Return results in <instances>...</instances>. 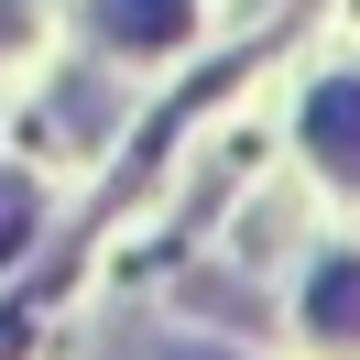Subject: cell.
<instances>
[{
    "label": "cell",
    "mask_w": 360,
    "mask_h": 360,
    "mask_svg": "<svg viewBox=\"0 0 360 360\" xmlns=\"http://www.w3.org/2000/svg\"><path fill=\"white\" fill-rule=\"evenodd\" d=\"M306 131H316V153H328L338 175L360 186V77H338V88H316V110H306Z\"/></svg>",
    "instance_id": "1"
},
{
    "label": "cell",
    "mask_w": 360,
    "mask_h": 360,
    "mask_svg": "<svg viewBox=\"0 0 360 360\" xmlns=\"http://www.w3.org/2000/svg\"><path fill=\"white\" fill-rule=\"evenodd\" d=\"M175 360H219V349H175Z\"/></svg>",
    "instance_id": "5"
},
{
    "label": "cell",
    "mask_w": 360,
    "mask_h": 360,
    "mask_svg": "<svg viewBox=\"0 0 360 360\" xmlns=\"http://www.w3.org/2000/svg\"><path fill=\"white\" fill-rule=\"evenodd\" d=\"M98 33H110V44H175L186 0H98Z\"/></svg>",
    "instance_id": "2"
},
{
    "label": "cell",
    "mask_w": 360,
    "mask_h": 360,
    "mask_svg": "<svg viewBox=\"0 0 360 360\" xmlns=\"http://www.w3.org/2000/svg\"><path fill=\"white\" fill-rule=\"evenodd\" d=\"M33 207H44V197H33V186H0V262L22 251V229H33Z\"/></svg>",
    "instance_id": "4"
},
{
    "label": "cell",
    "mask_w": 360,
    "mask_h": 360,
    "mask_svg": "<svg viewBox=\"0 0 360 360\" xmlns=\"http://www.w3.org/2000/svg\"><path fill=\"white\" fill-rule=\"evenodd\" d=\"M306 316H316V338H360V262H328V273H316Z\"/></svg>",
    "instance_id": "3"
}]
</instances>
